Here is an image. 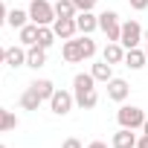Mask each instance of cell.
Instances as JSON below:
<instances>
[{"label": "cell", "instance_id": "obj_20", "mask_svg": "<svg viewBox=\"0 0 148 148\" xmlns=\"http://www.w3.org/2000/svg\"><path fill=\"white\" fill-rule=\"evenodd\" d=\"M21 44H23V47L38 44V23H26V26L21 29Z\"/></svg>", "mask_w": 148, "mask_h": 148}, {"label": "cell", "instance_id": "obj_9", "mask_svg": "<svg viewBox=\"0 0 148 148\" xmlns=\"http://www.w3.org/2000/svg\"><path fill=\"white\" fill-rule=\"evenodd\" d=\"M76 26H79L82 35H90L93 29H99V18H96L93 12H79V15H76Z\"/></svg>", "mask_w": 148, "mask_h": 148}, {"label": "cell", "instance_id": "obj_10", "mask_svg": "<svg viewBox=\"0 0 148 148\" xmlns=\"http://www.w3.org/2000/svg\"><path fill=\"white\" fill-rule=\"evenodd\" d=\"M44 64H47V49H44V47H38V44L26 47V67L38 70V67H44Z\"/></svg>", "mask_w": 148, "mask_h": 148}, {"label": "cell", "instance_id": "obj_19", "mask_svg": "<svg viewBox=\"0 0 148 148\" xmlns=\"http://www.w3.org/2000/svg\"><path fill=\"white\" fill-rule=\"evenodd\" d=\"M90 73H93V79H96V82H110V79H113V73H110V64H108L105 58H102L99 64H93V70H90Z\"/></svg>", "mask_w": 148, "mask_h": 148}, {"label": "cell", "instance_id": "obj_2", "mask_svg": "<svg viewBox=\"0 0 148 148\" xmlns=\"http://www.w3.org/2000/svg\"><path fill=\"white\" fill-rule=\"evenodd\" d=\"M116 119H119V125L122 128H142V122H145V113L139 110V108H134V105H122L119 108V113H116Z\"/></svg>", "mask_w": 148, "mask_h": 148}, {"label": "cell", "instance_id": "obj_13", "mask_svg": "<svg viewBox=\"0 0 148 148\" xmlns=\"http://www.w3.org/2000/svg\"><path fill=\"white\" fill-rule=\"evenodd\" d=\"M102 58H105L108 64H119V61H125V47H122L119 41H110V44L105 47Z\"/></svg>", "mask_w": 148, "mask_h": 148}, {"label": "cell", "instance_id": "obj_18", "mask_svg": "<svg viewBox=\"0 0 148 148\" xmlns=\"http://www.w3.org/2000/svg\"><path fill=\"white\" fill-rule=\"evenodd\" d=\"M41 102H44V99H41L32 87H26V93L21 96V108H23V110H38V105H41Z\"/></svg>", "mask_w": 148, "mask_h": 148}, {"label": "cell", "instance_id": "obj_15", "mask_svg": "<svg viewBox=\"0 0 148 148\" xmlns=\"http://www.w3.org/2000/svg\"><path fill=\"white\" fill-rule=\"evenodd\" d=\"M3 64H9L12 70H15V67H23V64H26V49H23V47H9Z\"/></svg>", "mask_w": 148, "mask_h": 148}, {"label": "cell", "instance_id": "obj_11", "mask_svg": "<svg viewBox=\"0 0 148 148\" xmlns=\"http://www.w3.org/2000/svg\"><path fill=\"white\" fill-rule=\"evenodd\" d=\"M64 61H70V64H76V61H84V47H82V38L79 41H67L64 44Z\"/></svg>", "mask_w": 148, "mask_h": 148}, {"label": "cell", "instance_id": "obj_22", "mask_svg": "<svg viewBox=\"0 0 148 148\" xmlns=\"http://www.w3.org/2000/svg\"><path fill=\"white\" fill-rule=\"evenodd\" d=\"M26 18H29V12H23V9H12L9 18H6V23L15 26V29H23V26H26Z\"/></svg>", "mask_w": 148, "mask_h": 148}, {"label": "cell", "instance_id": "obj_29", "mask_svg": "<svg viewBox=\"0 0 148 148\" xmlns=\"http://www.w3.org/2000/svg\"><path fill=\"white\" fill-rule=\"evenodd\" d=\"M136 148H148V134H142V139H136Z\"/></svg>", "mask_w": 148, "mask_h": 148}, {"label": "cell", "instance_id": "obj_24", "mask_svg": "<svg viewBox=\"0 0 148 148\" xmlns=\"http://www.w3.org/2000/svg\"><path fill=\"white\" fill-rule=\"evenodd\" d=\"M55 44V32L49 29V26H38V47H52Z\"/></svg>", "mask_w": 148, "mask_h": 148}, {"label": "cell", "instance_id": "obj_26", "mask_svg": "<svg viewBox=\"0 0 148 148\" xmlns=\"http://www.w3.org/2000/svg\"><path fill=\"white\" fill-rule=\"evenodd\" d=\"M128 3H131V9H136V12L148 9V0H128Z\"/></svg>", "mask_w": 148, "mask_h": 148}, {"label": "cell", "instance_id": "obj_7", "mask_svg": "<svg viewBox=\"0 0 148 148\" xmlns=\"http://www.w3.org/2000/svg\"><path fill=\"white\" fill-rule=\"evenodd\" d=\"M128 93H131V87H128L125 79H110V82H108V96H110L113 102H125Z\"/></svg>", "mask_w": 148, "mask_h": 148}, {"label": "cell", "instance_id": "obj_23", "mask_svg": "<svg viewBox=\"0 0 148 148\" xmlns=\"http://www.w3.org/2000/svg\"><path fill=\"white\" fill-rule=\"evenodd\" d=\"M96 102H99V93H96V90H87L84 96H76V105H79L82 110H93Z\"/></svg>", "mask_w": 148, "mask_h": 148}, {"label": "cell", "instance_id": "obj_27", "mask_svg": "<svg viewBox=\"0 0 148 148\" xmlns=\"http://www.w3.org/2000/svg\"><path fill=\"white\" fill-rule=\"evenodd\" d=\"M6 18H9V9H6V3H3V0H0V26L6 23Z\"/></svg>", "mask_w": 148, "mask_h": 148}, {"label": "cell", "instance_id": "obj_16", "mask_svg": "<svg viewBox=\"0 0 148 148\" xmlns=\"http://www.w3.org/2000/svg\"><path fill=\"white\" fill-rule=\"evenodd\" d=\"M55 18H76L79 15V9H76V3L73 0H55Z\"/></svg>", "mask_w": 148, "mask_h": 148}, {"label": "cell", "instance_id": "obj_14", "mask_svg": "<svg viewBox=\"0 0 148 148\" xmlns=\"http://www.w3.org/2000/svg\"><path fill=\"white\" fill-rule=\"evenodd\" d=\"M145 64H148V55H145L139 47H134V49L125 52V67H131V70H142Z\"/></svg>", "mask_w": 148, "mask_h": 148}, {"label": "cell", "instance_id": "obj_17", "mask_svg": "<svg viewBox=\"0 0 148 148\" xmlns=\"http://www.w3.org/2000/svg\"><path fill=\"white\" fill-rule=\"evenodd\" d=\"M29 87H32L41 99H47V102H49V99H52V93H55V84H52L49 79H38V82H32Z\"/></svg>", "mask_w": 148, "mask_h": 148}, {"label": "cell", "instance_id": "obj_31", "mask_svg": "<svg viewBox=\"0 0 148 148\" xmlns=\"http://www.w3.org/2000/svg\"><path fill=\"white\" fill-rule=\"evenodd\" d=\"M3 61H6V49H3V47H0V64H3Z\"/></svg>", "mask_w": 148, "mask_h": 148}, {"label": "cell", "instance_id": "obj_5", "mask_svg": "<svg viewBox=\"0 0 148 148\" xmlns=\"http://www.w3.org/2000/svg\"><path fill=\"white\" fill-rule=\"evenodd\" d=\"M73 105H76V96L67 93V90H55V93H52V99H49V108H52V113H58V116L70 113V110H73Z\"/></svg>", "mask_w": 148, "mask_h": 148}, {"label": "cell", "instance_id": "obj_6", "mask_svg": "<svg viewBox=\"0 0 148 148\" xmlns=\"http://www.w3.org/2000/svg\"><path fill=\"white\" fill-rule=\"evenodd\" d=\"M52 32H55V38H61V41H70L73 35L79 32V26H76V18H55V21H52Z\"/></svg>", "mask_w": 148, "mask_h": 148}, {"label": "cell", "instance_id": "obj_3", "mask_svg": "<svg viewBox=\"0 0 148 148\" xmlns=\"http://www.w3.org/2000/svg\"><path fill=\"white\" fill-rule=\"evenodd\" d=\"M99 29L108 35V41H119V35H122L119 15H116V12H102V15H99Z\"/></svg>", "mask_w": 148, "mask_h": 148}, {"label": "cell", "instance_id": "obj_25", "mask_svg": "<svg viewBox=\"0 0 148 148\" xmlns=\"http://www.w3.org/2000/svg\"><path fill=\"white\" fill-rule=\"evenodd\" d=\"M73 3H76L79 12H90V9L96 6V0H73Z\"/></svg>", "mask_w": 148, "mask_h": 148}, {"label": "cell", "instance_id": "obj_4", "mask_svg": "<svg viewBox=\"0 0 148 148\" xmlns=\"http://www.w3.org/2000/svg\"><path fill=\"white\" fill-rule=\"evenodd\" d=\"M139 41H142V26H139L136 21H128V23H122L119 44H122L125 49H134V47H139Z\"/></svg>", "mask_w": 148, "mask_h": 148}, {"label": "cell", "instance_id": "obj_33", "mask_svg": "<svg viewBox=\"0 0 148 148\" xmlns=\"http://www.w3.org/2000/svg\"><path fill=\"white\" fill-rule=\"evenodd\" d=\"M0 148H6V145H0Z\"/></svg>", "mask_w": 148, "mask_h": 148}, {"label": "cell", "instance_id": "obj_21", "mask_svg": "<svg viewBox=\"0 0 148 148\" xmlns=\"http://www.w3.org/2000/svg\"><path fill=\"white\" fill-rule=\"evenodd\" d=\"M18 128V116L9 113L6 108H0V134H6V131H15Z\"/></svg>", "mask_w": 148, "mask_h": 148}, {"label": "cell", "instance_id": "obj_1", "mask_svg": "<svg viewBox=\"0 0 148 148\" xmlns=\"http://www.w3.org/2000/svg\"><path fill=\"white\" fill-rule=\"evenodd\" d=\"M29 21L38 26H49L55 21V6L52 0H32L29 3Z\"/></svg>", "mask_w": 148, "mask_h": 148}, {"label": "cell", "instance_id": "obj_28", "mask_svg": "<svg viewBox=\"0 0 148 148\" xmlns=\"http://www.w3.org/2000/svg\"><path fill=\"white\" fill-rule=\"evenodd\" d=\"M61 148H82V142H79V139H76V136H70V139H67V142H64V145H61Z\"/></svg>", "mask_w": 148, "mask_h": 148}, {"label": "cell", "instance_id": "obj_30", "mask_svg": "<svg viewBox=\"0 0 148 148\" xmlns=\"http://www.w3.org/2000/svg\"><path fill=\"white\" fill-rule=\"evenodd\" d=\"M87 148H108V145H105V142H102V139H96V142H90V145H87Z\"/></svg>", "mask_w": 148, "mask_h": 148}, {"label": "cell", "instance_id": "obj_32", "mask_svg": "<svg viewBox=\"0 0 148 148\" xmlns=\"http://www.w3.org/2000/svg\"><path fill=\"white\" fill-rule=\"evenodd\" d=\"M145 55H148V47H145Z\"/></svg>", "mask_w": 148, "mask_h": 148}, {"label": "cell", "instance_id": "obj_8", "mask_svg": "<svg viewBox=\"0 0 148 148\" xmlns=\"http://www.w3.org/2000/svg\"><path fill=\"white\" fill-rule=\"evenodd\" d=\"M110 145H113V148H136V134H134L131 128H119V131L113 134Z\"/></svg>", "mask_w": 148, "mask_h": 148}, {"label": "cell", "instance_id": "obj_12", "mask_svg": "<svg viewBox=\"0 0 148 148\" xmlns=\"http://www.w3.org/2000/svg\"><path fill=\"white\" fill-rule=\"evenodd\" d=\"M93 84H96V79H93V73H79V76L73 79V87H76V93H73V96H84L87 90H96Z\"/></svg>", "mask_w": 148, "mask_h": 148}]
</instances>
